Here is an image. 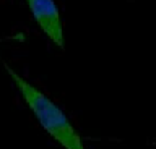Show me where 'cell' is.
<instances>
[{"mask_svg": "<svg viewBox=\"0 0 156 149\" xmlns=\"http://www.w3.org/2000/svg\"><path fill=\"white\" fill-rule=\"evenodd\" d=\"M0 62L42 130H46V133L51 134L52 139H55V143L65 149H86L81 136L78 134L67 113L47 94H44L39 88L20 76L7 62H3L2 59Z\"/></svg>", "mask_w": 156, "mask_h": 149, "instance_id": "6da1fadb", "label": "cell"}, {"mask_svg": "<svg viewBox=\"0 0 156 149\" xmlns=\"http://www.w3.org/2000/svg\"><path fill=\"white\" fill-rule=\"evenodd\" d=\"M34 21L57 47L63 49V25L55 0H26Z\"/></svg>", "mask_w": 156, "mask_h": 149, "instance_id": "7a4b0ae2", "label": "cell"}]
</instances>
